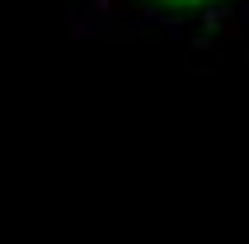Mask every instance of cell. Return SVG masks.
I'll return each instance as SVG.
<instances>
[{"label":"cell","mask_w":249,"mask_h":244,"mask_svg":"<svg viewBox=\"0 0 249 244\" xmlns=\"http://www.w3.org/2000/svg\"><path fill=\"white\" fill-rule=\"evenodd\" d=\"M179 5H193V0H179Z\"/></svg>","instance_id":"6da1fadb"}]
</instances>
